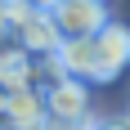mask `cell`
Segmentation results:
<instances>
[{
  "label": "cell",
  "instance_id": "obj_1",
  "mask_svg": "<svg viewBox=\"0 0 130 130\" xmlns=\"http://www.w3.org/2000/svg\"><path fill=\"white\" fill-rule=\"evenodd\" d=\"M54 27L63 40H81V36H99L108 23V9L103 0H58L54 5Z\"/></svg>",
  "mask_w": 130,
  "mask_h": 130
},
{
  "label": "cell",
  "instance_id": "obj_2",
  "mask_svg": "<svg viewBox=\"0 0 130 130\" xmlns=\"http://www.w3.org/2000/svg\"><path fill=\"white\" fill-rule=\"evenodd\" d=\"M45 103H50V130L90 121V94H85V81L76 76H63L54 90H45Z\"/></svg>",
  "mask_w": 130,
  "mask_h": 130
},
{
  "label": "cell",
  "instance_id": "obj_3",
  "mask_svg": "<svg viewBox=\"0 0 130 130\" xmlns=\"http://www.w3.org/2000/svg\"><path fill=\"white\" fill-rule=\"evenodd\" d=\"M99 67H94V81H117L121 72L130 67V27L126 23H112L108 18L103 23V31H99Z\"/></svg>",
  "mask_w": 130,
  "mask_h": 130
},
{
  "label": "cell",
  "instance_id": "obj_4",
  "mask_svg": "<svg viewBox=\"0 0 130 130\" xmlns=\"http://www.w3.org/2000/svg\"><path fill=\"white\" fill-rule=\"evenodd\" d=\"M9 36L31 54H58L63 36H58V27H54V13L50 9H31L18 27H9Z\"/></svg>",
  "mask_w": 130,
  "mask_h": 130
},
{
  "label": "cell",
  "instance_id": "obj_5",
  "mask_svg": "<svg viewBox=\"0 0 130 130\" xmlns=\"http://www.w3.org/2000/svg\"><path fill=\"white\" fill-rule=\"evenodd\" d=\"M9 121H13V130H50V103H45V90H36V85H18V90H9Z\"/></svg>",
  "mask_w": 130,
  "mask_h": 130
},
{
  "label": "cell",
  "instance_id": "obj_6",
  "mask_svg": "<svg viewBox=\"0 0 130 130\" xmlns=\"http://www.w3.org/2000/svg\"><path fill=\"white\" fill-rule=\"evenodd\" d=\"M31 63H36L31 50H23L13 36H0V85H9V90L31 85Z\"/></svg>",
  "mask_w": 130,
  "mask_h": 130
},
{
  "label": "cell",
  "instance_id": "obj_7",
  "mask_svg": "<svg viewBox=\"0 0 130 130\" xmlns=\"http://www.w3.org/2000/svg\"><path fill=\"white\" fill-rule=\"evenodd\" d=\"M58 58H63L67 76H76V81H94V67H99V40H94V36L63 40V45H58Z\"/></svg>",
  "mask_w": 130,
  "mask_h": 130
},
{
  "label": "cell",
  "instance_id": "obj_8",
  "mask_svg": "<svg viewBox=\"0 0 130 130\" xmlns=\"http://www.w3.org/2000/svg\"><path fill=\"white\" fill-rule=\"evenodd\" d=\"M94 130H130V112L126 117H94Z\"/></svg>",
  "mask_w": 130,
  "mask_h": 130
},
{
  "label": "cell",
  "instance_id": "obj_9",
  "mask_svg": "<svg viewBox=\"0 0 130 130\" xmlns=\"http://www.w3.org/2000/svg\"><path fill=\"white\" fill-rule=\"evenodd\" d=\"M0 36H9V0H0Z\"/></svg>",
  "mask_w": 130,
  "mask_h": 130
},
{
  "label": "cell",
  "instance_id": "obj_10",
  "mask_svg": "<svg viewBox=\"0 0 130 130\" xmlns=\"http://www.w3.org/2000/svg\"><path fill=\"white\" fill-rule=\"evenodd\" d=\"M54 130H94V117L90 121H76V126H54Z\"/></svg>",
  "mask_w": 130,
  "mask_h": 130
},
{
  "label": "cell",
  "instance_id": "obj_11",
  "mask_svg": "<svg viewBox=\"0 0 130 130\" xmlns=\"http://www.w3.org/2000/svg\"><path fill=\"white\" fill-rule=\"evenodd\" d=\"M0 112H9V85H0Z\"/></svg>",
  "mask_w": 130,
  "mask_h": 130
},
{
  "label": "cell",
  "instance_id": "obj_12",
  "mask_svg": "<svg viewBox=\"0 0 130 130\" xmlns=\"http://www.w3.org/2000/svg\"><path fill=\"white\" fill-rule=\"evenodd\" d=\"M27 5H36V9H54L58 0H27Z\"/></svg>",
  "mask_w": 130,
  "mask_h": 130
},
{
  "label": "cell",
  "instance_id": "obj_13",
  "mask_svg": "<svg viewBox=\"0 0 130 130\" xmlns=\"http://www.w3.org/2000/svg\"><path fill=\"white\" fill-rule=\"evenodd\" d=\"M0 130H13V121H9V112H0Z\"/></svg>",
  "mask_w": 130,
  "mask_h": 130
}]
</instances>
